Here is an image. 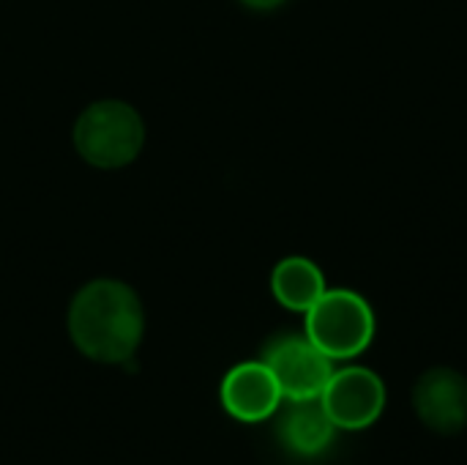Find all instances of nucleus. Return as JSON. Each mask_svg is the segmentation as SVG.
Wrapping results in <instances>:
<instances>
[{"instance_id":"nucleus-7","label":"nucleus","mask_w":467,"mask_h":465,"mask_svg":"<svg viewBox=\"0 0 467 465\" xmlns=\"http://www.w3.org/2000/svg\"><path fill=\"white\" fill-rule=\"evenodd\" d=\"M282 389L265 362H244L233 367L222 384V403L227 414L241 422H263L282 406Z\"/></svg>"},{"instance_id":"nucleus-6","label":"nucleus","mask_w":467,"mask_h":465,"mask_svg":"<svg viewBox=\"0 0 467 465\" xmlns=\"http://www.w3.org/2000/svg\"><path fill=\"white\" fill-rule=\"evenodd\" d=\"M413 408L419 419L441 433L454 436L467 425V378L457 370L435 367L416 381Z\"/></svg>"},{"instance_id":"nucleus-3","label":"nucleus","mask_w":467,"mask_h":465,"mask_svg":"<svg viewBox=\"0 0 467 465\" xmlns=\"http://www.w3.org/2000/svg\"><path fill=\"white\" fill-rule=\"evenodd\" d=\"M306 337L331 359H353L364 354L375 337V315L364 296L337 288L326 291L306 310Z\"/></svg>"},{"instance_id":"nucleus-10","label":"nucleus","mask_w":467,"mask_h":465,"mask_svg":"<svg viewBox=\"0 0 467 465\" xmlns=\"http://www.w3.org/2000/svg\"><path fill=\"white\" fill-rule=\"evenodd\" d=\"M241 3L249 8H257V11H271V8H279L285 0H241Z\"/></svg>"},{"instance_id":"nucleus-1","label":"nucleus","mask_w":467,"mask_h":465,"mask_svg":"<svg viewBox=\"0 0 467 465\" xmlns=\"http://www.w3.org/2000/svg\"><path fill=\"white\" fill-rule=\"evenodd\" d=\"M145 332V312L137 293L118 280L88 282L68 307V334L93 362H129Z\"/></svg>"},{"instance_id":"nucleus-5","label":"nucleus","mask_w":467,"mask_h":465,"mask_svg":"<svg viewBox=\"0 0 467 465\" xmlns=\"http://www.w3.org/2000/svg\"><path fill=\"white\" fill-rule=\"evenodd\" d=\"M320 403L337 430H367L386 408V384L367 367L334 370Z\"/></svg>"},{"instance_id":"nucleus-4","label":"nucleus","mask_w":467,"mask_h":465,"mask_svg":"<svg viewBox=\"0 0 467 465\" xmlns=\"http://www.w3.org/2000/svg\"><path fill=\"white\" fill-rule=\"evenodd\" d=\"M265 367L274 373L285 400H315L323 395L334 365L306 334L274 337L263 351Z\"/></svg>"},{"instance_id":"nucleus-9","label":"nucleus","mask_w":467,"mask_h":465,"mask_svg":"<svg viewBox=\"0 0 467 465\" xmlns=\"http://www.w3.org/2000/svg\"><path fill=\"white\" fill-rule=\"evenodd\" d=\"M271 291L276 296V301L293 312H304L328 291L326 288V277L320 271L317 263H312L309 258H285L274 274H271Z\"/></svg>"},{"instance_id":"nucleus-2","label":"nucleus","mask_w":467,"mask_h":465,"mask_svg":"<svg viewBox=\"0 0 467 465\" xmlns=\"http://www.w3.org/2000/svg\"><path fill=\"white\" fill-rule=\"evenodd\" d=\"M145 143V123L140 112L126 101H96L74 126V145L79 156L101 170L126 167L134 162Z\"/></svg>"},{"instance_id":"nucleus-8","label":"nucleus","mask_w":467,"mask_h":465,"mask_svg":"<svg viewBox=\"0 0 467 465\" xmlns=\"http://www.w3.org/2000/svg\"><path fill=\"white\" fill-rule=\"evenodd\" d=\"M334 422L328 419L320 397L315 400H290L282 425H279V436L287 444V449L298 452V455H320L331 439H334Z\"/></svg>"}]
</instances>
